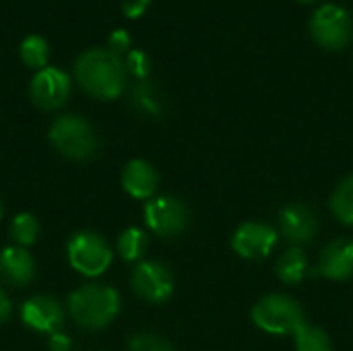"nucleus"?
Instances as JSON below:
<instances>
[{"label": "nucleus", "mask_w": 353, "mask_h": 351, "mask_svg": "<svg viewBox=\"0 0 353 351\" xmlns=\"http://www.w3.org/2000/svg\"><path fill=\"white\" fill-rule=\"evenodd\" d=\"M74 77L83 91L97 99H116L126 87V66L110 50H87L77 58Z\"/></svg>", "instance_id": "1"}, {"label": "nucleus", "mask_w": 353, "mask_h": 351, "mask_svg": "<svg viewBox=\"0 0 353 351\" xmlns=\"http://www.w3.org/2000/svg\"><path fill=\"white\" fill-rule=\"evenodd\" d=\"M118 312L120 296L110 285L87 283L68 296V314L83 329H103L118 317Z\"/></svg>", "instance_id": "2"}, {"label": "nucleus", "mask_w": 353, "mask_h": 351, "mask_svg": "<svg viewBox=\"0 0 353 351\" xmlns=\"http://www.w3.org/2000/svg\"><path fill=\"white\" fill-rule=\"evenodd\" d=\"M48 139L54 149L68 159H91L99 147L93 126L74 114L56 118L50 126Z\"/></svg>", "instance_id": "3"}, {"label": "nucleus", "mask_w": 353, "mask_h": 351, "mask_svg": "<svg viewBox=\"0 0 353 351\" xmlns=\"http://www.w3.org/2000/svg\"><path fill=\"white\" fill-rule=\"evenodd\" d=\"M254 325L269 335H294L306 321L302 306L283 294H271L252 308Z\"/></svg>", "instance_id": "4"}, {"label": "nucleus", "mask_w": 353, "mask_h": 351, "mask_svg": "<svg viewBox=\"0 0 353 351\" xmlns=\"http://www.w3.org/2000/svg\"><path fill=\"white\" fill-rule=\"evenodd\" d=\"M310 35L325 50H343L353 39V19L347 8L327 2L310 17Z\"/></svg>", "instance_id": "5"}, {"label": "nucleus", "mask_w": 353, "mask_h": 351, "mask_svg": "<svg viewBox=\"0 0 353 351\" xmlns=\"http://www.w3.org/2000/svg\"><path fill=\"white\" fill-rule=\"evenodd\" d=\"M68 263L74 271L85 277H99L112 265L110 244L95 232H79L68 240L66 246Z\"/></svg>", "instance_id": "6"}, {"label": "nucleus", "mask_w": 353, "mask_h": 351, "mask_svg": "<svg viewBox=\"0 0 353 351\" xmlns=\"http://www.w3.org/2000/svg\"><path fill=\"white\" fill-rule=\"evenodd\" d=\"M145 223L161 238H176L188 225V211L176 197H155L145 205Z\"/></svg>", "instance_id": "7"}, {"label": "nucleus", "mask_w": 353, "mask_h": 351, "mask_svg": "<svg viewBox=\"0 0 353 351\" xmlns=\"http://www.w3.org/2000/svg\"><path fill=\"white\" fill-rule=\"evenodd\" d=\"M134 294L149 302V304H161L174 294V277L161 263L155 261H143L132 269L130 277Z\"/></svg>", "instance_id": "8"}, {"label": "nucleus", "mask_w": 353, "mask_h": 351, "mask_svg": "<svg viewBox=\"0 0 353 351\" xmlns=\"http://www.w3.org/2000/svg\"><path fill=\"white\" fill-rule=\"evenodd\" d=\"M29 93L39 110H58L70 95V79L60 68L46 66L33 77Z\"/></svg>", "instance_id": "9"}, {"label": "nucleus", "mask_w": 353, "mask_h": 351, "mask_svg": "<svg viewBox=\"0 0 353 351\" xmlns=\"http://www.w3.org/2000/svg\"><path fill=\"white\" fill-rule=\"evenodd\" d=\"M277 244V232L271 225L246 221L232 236V248L236 254L248 261H261L271 254Z\"/></svg>", "instance_id": "10"}, {"label": "nucleus", "mask_w": 353, "mask_h": 351, "mask_svg": "<svg viewBox=\"0 0 353 351\" xmlns=\"http://www.w3.org/2000/svg\"><path fill=\"white\" fill-rule=\"evenodd\" d=\"M21 321L37 333H58L64 325V310L56 298L33 296L21 306Z\"/></svg>", "instance_id": "11"}, {"label": "nucleus", "mask_w": 353, "mask_h": 351, "mask_svg": "<svg viewBox=\"0 0 353 351\" xmlns=\"http://www.w3.org/2000/svg\"><path fill=\"white\" fill-rule=\"evenodd\" d=\"M279 228H281V234L285 236V240L300 246V244H308L314 240L316 230H319V221H316V215L310 207L300 205V203H292V205L281 209Z\"/></svg>", "instance_id": "12"}, {"label": "nucleus", "mask_w": 353, "mask_h": 351, "mask_svg": "<svg viewBox=\"0 0 353 351\" xmlns=\"http://www.w3.org/2000/svg\"><path fill=\"white\" fill-rule=\"evenodd\" d=\"M319 273L331 281H347L353 277V240L339 238L325 246L319 259Z\"/></svg>", "instance_id": "13"}, {"label": "nucleus", "mask_w": 353, "mask_h": 351, "mask_svg": "<svg viewBox=\"0 0 353 351\" xmlns=\"http://www.w3.org/2000/svg\"><path fill=\"white\" fill-rule=\"evenodd\" d=\"M35 275V261L23 246H6L0 252V277L17 288L27 285Z\"/></svg>", "instance_id": "14"}, {"label": "nucleus", "mask_w": 353, "mask_h": 351, "mask_svg": "<svg viewBox=\"0 0 353 351\" xmlns=\"http://www.w3.org/2000/svg\"><path fill=\"white\" fill-rule=\"evenodd\" d=\"M159 184V176L155 168L143 159H132L126 163L122 172V188L132 197V199H153L155 190Z\"/></svg>", "instance_id": "15"}, {"label": "nucleus", "mask_w": 353, "mask_h": 351, "mask_svg": "<svg viewBox=\"0 0 353 351\" xmlns=\"http://www.w3.org/2000/svg\"><path fill=\"white\" fill-rule=\"evenodd\" d=\"M130 106L137 114L145 118H161L165 110V99L161 89L153 81H137V85L130 91Z\"/></svg>", "instance_id": "16"}, {"label": "nucleus", "mask_w": 353, "mask_h": 351, "mask_svg": "<svg viewBox=\"0 0 353 351\" xmlns=\"http://www.w3.org/2000/svg\"><path fill=\"white\" fill-rule=\"evenodd\" d=\"M275 273L283 283L298 285L308 273V259H306L304 250H300L298 246L285 250L275 265Z\"/></svg>", "instance_id": "17"}, {"label": "nucleus", "mask_w": 353, "mask_h": 351, "mask_svg": "<svg viewBox=\"0 0 353 351\" xmlns=\"http://www.w3.org/2000/svg\"><path fill=\"white\" fill-rule=\"evenodd\" d=\"M331 211L341 223L353 225V174L335 188L331 197Z\"/></svg>", "instance_id": "18"}, {"label": "nucleus", "mask_w": 353, "mask_h": 351, "mask_svg": "<svg viewBox=\"0 0 353 351\" xmlns=\"http://www.w3.org/2000/svg\"><path fill=\"white\" fill-rule=\"evenodd\" d=\"M147 250V236L143 230L139 228H128L120 234L118 238V254L126 261V263H134L139 261Z\"/></svg>", "instance_id": "19"}, {"label": "nucleus", "mask_w": 353, "mask_h": 351, "mask_svg": "<svg viewBox=\"0 0 353 351\" xmlns=\"http://www.w3.org/2000/svg\"><path fill=\"white\" fill-rule=\"evenodd\" d=\"M294 337H296V350L298 351H333L329 335L314 325L304 323L294 333Z\"/></svg>", "instance_id": "20"}, {"label": "nucleus", "mask_w": 353, "mask_h": 351, "mask_svg": "<svg viewBox=\"0 0 353 351\" xmlns=\"http://www.w3.org/2000/svg\"><path fill=\"white\" fill-rule=\"evenodd\" d=\"M21 60L29 66V68H46L48 56H50V48L48 41L41 35H29L23 39L21 43Z\"/></svg>", "instance_id": "21"}, {"label": "nucleus", "mask_w": 353, "mask_h": 351, "mask_svg": "<svg viewBox=\"0 0 353 351\" xmlns=\"http://www.w3.org/2000/svg\"><path fill=\"white\" fill-rule=\"evenodd\" d=\"M37 234H39V223L31 213H19L10 221V238L23 248L31 246L37 240Z\"/></svg>", "instance_id": "22"}, {"label": "nucleus", "mask_w": 353, "mask_h": 351, "mask_svg": "<svg viewBox=\"0 0 353 351\" xmlns=\"http://www.w3.org/2000/svg\"><path fill=\"white\" fill-rule=\"evenodd\" d=\"M126 72H130L137 81H147L151 72V60L143 50H130L124 58Z\"/></svg>", "instance_id": "23"}, {"label": "nucleus", "mask_w": 353, "mask_h": 351, "mask_svg": "<svg viewBox=\"0 0 353 351\" xmlns=\"http://www.w3.org/2000/svg\"><path fill=\"white\" fill-rule=\"evenodd\" d=\"M128 351H174V348L157 335L139 333L128 339Z\"/></svg>", "instance_id": "24"}, {"label": "nucleus", "mask_w": 353, "mask_h": 351, "mask_svg": "<svg viewBox=\"0 0 353 351\" xmlns=\"http://www.w3.org/2000/svg\"><path fill=\"white\" fill-rule=\"evenodd\" d=\"M130 43H132V37L126 29H116L110 33L108 37V50L114 52L116 56H122V54H128L130 52Z\"/></svg>", "instance_id": "25"}, {"label": "nucleus", "mask_w": 353, "mask_h": 351, "mask_svg": "<svg viewBox=\"0 0 353 351\" xmlns=\"http://www.w3.org/2000/svg\"><path fill=\"white\" fill-rule=\"evenodd\" d=\"M149 2L151 0H122V12L128 19H139L147 10Z\"/></svg>", "instance_id": "26"}, {"label": "nucleus", "mask_w": 353, "mask_h": 351, "mask_svg": "<svg viewBox=\"0 0 353 351\" xmlns=\"http://www.w3.org/2000/svg\"><path fill=\"white\" fill-rule=\"evenodd\" d=\"M48 348H50V351H70L72 350V341L66 333L58 331V333H52L48 337Z\"/></svg>", "instance_id": "27"}, {"label": "nucleus", "mask_w": 353, "mask_h": 351, "mask_svg": "<svg viewBox=\"0 0 353 351\" xmlns=\"http://www.w3.org/2000/svg\"><path fill=\"white\" fill-rule=\"evenodd\" d=\"M10 317V300L6 298L4 290L0 288V323H4Z\"/></svg>", "instance_id": "28"}, {"label": "nucleus", "mask_w": 353, "mask_h": 351, "mask_svg": "<svg viewBox=\"0 0 353 351\" xmlns=\"http://www.w3.org/2000/svg\"><path fill=\"white\" fill-rule=\"evenodd\" d=\"M298 2H302V4H310V2H316V0H298Z\"/></svg>", "instance_id": "29"}, {"label": "nucleus", "mask_w": 353, "mask_h": 351, "mask_svg": "<svg viewBox=\"0 0 353 351\" xmlns=\"http://www.w3.org/2000/svg\"><path fill=\"white\" fill-rule=\"evenodd\" d=\"M0 217H2V201H0Z\"/></svg>", "instance_id": "30"}]
</instances>
